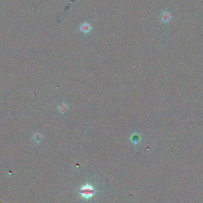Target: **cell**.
Listing matches in <instances>:
<instances>
[{"mask_svg": "<svg viewBox=\"0 0 203 203\" xmlns=\"http://www.w3.org/2000/svg\"><path fill=\"white\" fill-rule=\"evenodd\" d=\"M95 192V191L93 186L89 185V184L83 186L80 190V194L83 198L86 199H89L92 197Z\"/></svg>", "mask_w": 203, "mask_h": 203, "instance_id": "6da1fadb", "label": "cell"}, {"mask_svg": "<svg viewBox=\"0 0 203 203\" xmlns=\"http://www.w3.org/2000/svg\"><path fill=\"white\" fill-rule=\"evenodd\" d=\"M80 29L81 32H83V33L87 34L91 32V30H92V27L89 24L87 23H85L82 24L80 26Z\"/></svg>", "mask_w": 203, "mask_h": 203, "instance_id": "7a4b0ae2", "label": "cell"}, {"mask_svg": "<svg viewBox=\"0 0 203 203\" xmlns=\"http://www.w3.org/2000/svg\"><path fill=\"white\" fill-rule=\"evenodd\" d=\"M172 16L169 12L165 11L161 15V20L162 22L165 23H167L170 21V20L171 19Z\"/></svg>", "mask_w": 203, "mask_h": 203, "instance_id": "3957f363", "label": "cell"}, {"mask_svg": "<svg viewBox=\"0 0 203 203\" xmlns=\"http://www.w3.org/2000/svg\"><path fill=\"white\" fill-rule=\"evenodd\" d=\"M68 109V106L66 103H62L58 106V111L61 114H65L67 112Z\"/></svg>", "mask_w": 203, "mask_h": 203, "instance_id": "277c9868", "label": "cell"}, {"mask_svg": "<svg viewBox=\"0 0 203 203\" xmlns=\"http://www.w3.org/2000/svg\"><path fill=\"white\" fill-rule=\"evenodd\" d=\"M140 137L139 135L137 134H134L131 136V140L133 143H137L140 141Z\"/></svg>", "mask_w": 203, "mask_h": 203, "instance_id": "5b68a950", "label": "cell"}]
</instances>
